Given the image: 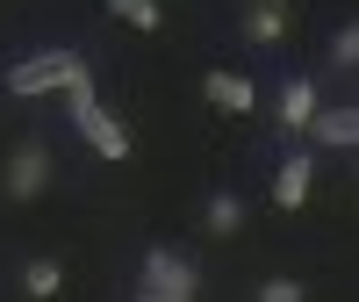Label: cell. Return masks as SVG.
<instances>
[{"instance_id": "52a82bcc", "label": "cell", "mask_w": 359, "mask_h": 302, "mask_svg": "<svg viewBox=\"0 0 359 302\" xmlns=\"http://www.w3.org/2000/svg\"><path fill=\"white\" fill-rule=\"evenodd\" d=\"M50 188V144L43 137H22L15 151H8V195L15 202H36Z\"/></svg>"}, {"instance_id": "30bf717a", "label": "cell", "mask_w": 359, "mask_h": 302, "mask_svg": "<svg viewBox=\"0 0 359 302\" xmlns=\"http://www.w3.org/2000/svg\"><path fill=\"white\" fill-rule=\"evenodd\" d=\"M302 144H352V151H359V108H323Z\"/></svg>"}, {"instance_id": "9a60e30c", "label": "cell", "mask_w": 359, "mask_h": 302, "mask_svg": "<svg viewBox=\"0 0 359 302\" xmlns=\"http://www.w3.org/2000/svg\"><path fill=\"white\" fill-rule=\"evenodd\" d=\"M130 302H172V295H151V288H137V295H130Z\"/></svg>"}, {"instance_id": "8fae6325", "label": "cell", "mask_w": 359, "mask_h": 302, "mask_svg": "<svg viewBox=\"0 0 359 302\" xmlns=\"http://www.w3.org/2000/svg\"><path fill=\"white\" fill-rule=\"evenodd\" d=\"M323 65L331 72H359V15H345L331 29V51H323Z\"/></svg>"}, {"instance_id": "9c48e42d", "label": "cell", "mask_w": 359, "mask_h": 302, "mask_svg": "<svg viewBox=\"0 0 359 302\" xmlns=\"http://www.w3.org/2000/svg\"><path fill=\"white\" fill-rule=\"evenodd\" d=\"M245 223H252L245 195L237 188H208V202H201V230L208 237H245Z\"/></svg>"}, {"instance_id": "6da1fadb", "label": "cell", "mask_w": 359, "mask_h": 302, "mask_svg": "<svg viewBox=\"0 0 359 302\" xmlns=\"http://www.w3.org/2000/svg\"><path fill=\"white\" fill-rule=\"evenodd\" d=\"M94 72H86V58L72 51V44H50V51H29V58H15L8 65V94L15 101H36V94H72V86H86Z\"/></svg>"}, {"instance_id": "4fadbf2b", "label": "cell", "mask_w": 359, "mask_h": 302, "mask_svg": "<svg viewBox=\"0 0 359 302\" xmlns=\"http://www.w3.org/2000/svg\"><path fill=\"white\" fill-rule=\"evenodd\" d=\"M108 15H115V22H130V29H144V37L165 22V15H158V0H108Z\"/></svg>"}, {"instance_id": "5bb4252c", "label": "cell", "mask_w": 359, "mask_h": 302, "mask_svg": "<svg viewBox=\"0 0 359 302\" xmlns=\"http://www.w3.org/2000/svg\"><path fill=\"white\" fill-rule=\"evenodd\" d=\"M252 302H309V288L294 281V274H273V281H259V295Z\"/></svg>"}, {"instance_id": "7c38bea8", "label": "cell", "mask_w": 359, "mask_h": 302, "mask_svg": "<svg viewBox=\"0 0 359 302\" xmlns=\"http://www.w3.org/2000/svg\"><path fill=\"white\" fill-rule=\"evenodd\" d=\"M57 288H65V266H57V259H29L22 266V295L29 302H50Z\"/></svg>"}, {"instance_id": "8992f818", "label": "cell", "mask_w": 359, "mask_h": 302, "mask_svg": "<svg viewBox=\"0 0 359 302\" xmlns=\"http://www.w3.org/2000/svg\"><path fill=\"white\" fill-rule=\"evenodd\" d=\"M237 29H245L252 51H280L287 29H294V8L287 0H245V8H237Z\"/></svg>"}, {"instance_id": "7a4b0ae2", "label": "cell", "mask_w": 359, "mask_h": 302, "mask_svg": "<svg viewBox=\"0 0 359 302\" xmlns=\"http://www.w3.org/2000/svg\"><path fill=\"white\" fill-rule=\"evenodd\" d=\"M65 115H72V130H79L86 144H94L108 166H123V159H130V123H115V115H108V108L94 101V79L65 94Z\"/></svg>"}, {"instance_id": "3957f363", "label": "cell", "mask_w": 359, "mask_h": 302, "mask_svg": "<svg viewBox=\"0 0 359 302\" xmlns=\"http://www.w3.org/2000/svg\"><path fill=\"white\" fill-rule=\"evenodd\" d=\"M137 288L172 295V302H194V295H201V266L180 259L172 245H151V252H144V266H137Z\"/></svg>"}, {"instance_id": "ba28073f", "label": "cell", "mask_w": 359, "mask_h": 302, "mask_svg": "<svg viewBox=\"0 0 359 302\" xmlns=\"http://www.w3.org/2000/svg\"><path fill=\"white\" fill-rule=\"evenodd\" d=\"M201 94H208V108H223V115H252L259 108V79L252 72H201Z\"/></svg>"}, {"instance_id": "5b68a950", "label": "cell", "mask_w": 359, "mask_h": 302, "mask_svg": "<svg viewBox=\"0 0 359 302\" xmlns=\"http://www.w3.org/2000/svg\"><path fill=\"white\" fill-rule=\"evenodd\" d=\"M309 195H316V151H309V144H287L280 166H273V209H287V216H294Z\"/></svg>"}, {"instance_id": "277c9868", "label": "cell", "mask_w": 359, "mask_h": 302, "mask_svg": "<svg viewBox=\"0 0 359 302\" xmlns=\"http://www.w3.org/2000/svg\"><path fill=\"white\" fill-rule=\"evenodd\" d=\"M316 115H323V86H316V72H287L280 94H273V123H280L287 137H309Z\"/></svg>"}]
</instances>
